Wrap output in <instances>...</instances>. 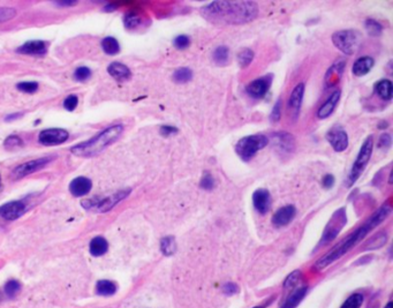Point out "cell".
Returning a JSON list of instances; mask_svg holds the SVG:
<instances>
[{
	"label": "cell",
	"mask_w": 393,
	"mask_h": 308,
	"mask_svg": "<svg viewBox=\"0 0 393 308\" xmlns=\"http://www.w3.org/2000/svg\"><path fill=\"white\" fill-rule=\"evenodd\" d=\"M391 212H392V206L389 202L380 206V208H378L376 212H374L373 215L365 222V223H363V225H361L360 228L352 232L351 234H348L343 242H340L338 245L333 247L329 253L325 254L323 258H321L315 264L316 269L322 270L327 268L328 266H330L331 264H333V262L338 260V258L344 256V255L348 253L352 248H354L358 244H360L362 240L368 236L369 232L375 230L378 225L383 223V222L391 215Z\"/></svg>",
	"instance_id": "obj_2"
},
{
	"label": "cell",
	"mask_w": 393,
	"mask_h": 308,
	"mask_svg": "<svg viewBox=\"0 0 393 308\" xmlns=\"http://www.w3.org/2000/svg\"><path fill=\"white\" fill-rule=\"evenodd\" d=\"M178 128L177 127H173V126H163L160 127V134L163 135V136H170L172 134H177L178 133Z\"/></svg>",
	"instance_id": "obj_49"
},
{
	"label": "cell",
	"mask_w": 393,
	"mask_h": 308,
	"mask_svg": "<svg viewBox=\"0 0 393 308\" xmlns=\"http://www.w3.org/2000/svg\"><path fill=\"white\" fill-rule=\"evenodd\" d=\"M273 144L282 155L291 154L295 149V138L292 134L287 132L273 133Z\"/></svg>",
	"instance_id": "obj_16"
},
{
	"label": "cell",
	"mask_w": 393,
	"mask_h": 308,
	"mask_svg": "<svg viewBox=\"0 0 393 308\" xmlns=\"http://www.w3.org/2000/svg\"><path fill=\"white\" fill-rule=\"evenodd\" d=\"M385 308H392V302H389L387 306H385Z\"/></svg>",
	"instance_id": "obj_54"
},
{
	"label": "cell",
	"mask_w": 393,
	"mask_h": 308,
	"mask_svg": "<svg viewBox=\"0 0 393 308\" xmlns=\"http://www.w3.org/2000/svg\"><path fill=\"white\" fill-rule=\"evenodd\" d=\"M89 250L93 256H102L108 250V242L103 236H95L90 242Z\"/></svg>",
	"instance_id": "obj_24"
},
{
	"label": "cell",
	"mask_w": 393,
	"mask_h": 308,
	"mask_svg": "<svg viewBox=\"0 0 393 308\" xmlns=\"http://www.w3.org/2000/svg\"><path fill=\"white\" fill-rule=\"evenodd\" d=\"M17 54H29V56H44L46 54L47 48L45 42L43 40H29L16 50Z\"/></svg>",
	"instance_id": "obj_20"
},
{
	"label": "cell",
	"mask_w": 393,
	"mask_h": 308,
	"mask_svg": "<svg viewBox=\"0 0 393 308\" xmlns=\"http://www.w3.org/2000/svg\"><path fill=\"white\" fill-rule=\"evenodd\" d=\"M77 104H78V98L76 95H69L68 97H66L65 100H63V108L69 112H73L77 108Z\"/></svg>",
	"instance_id": "obj_45"
},
{
	"label": "cell",
	"mask_w": 393,
	"mask_h": 308,
	"mask_svg": "<svg viewBox=\"0 0 393 308\" xmlns=\"http://www.w3.org/2000/svg\"><path fill=\"white\" fill-rule=\"evenodd\" d=\"M18 117H21V114H9V116H7L6 117V122H13L14 119H16V118H18Z\"/></svg>",
	"instance_id": "obj_52"
},
{
	"label": "cell",
	"mask_w": 393,
	"mask_h": 308,
	"mask_svg": "<svg viewBox=\"0 0 393 308\" xmlns=\"http://www.w3.org/2000/svg\"><path fill=\"white\" fill-rule=\"evenodd\" d=\"M142 24L141 15L135 12H129L123 18V24L127 29H135Z\"/></svg>",
	"instance_id": "obj_35"
},
{
	"label": "cell",
	"mask_w": 393,
	"mask_h": 308,
	"mask_svg": "<svg viewBox=\"0 0 393 308\" xmlns=\"http://www.w3.org/2000/svg\"><path fill=\"white\" fill-rule=\"evenodd\" d=\"M102 48L108 56L118 54L120 52V44L117 40V38L112 36H107L102 40Z\"/></svg>",
	"instance_id": "obj_28"
},
{
	"label": "cell",
	"mask_w": 393,
	"mask_h": 308,
	"mask_svg": "<svg viewBox=\"0 0 393 308\" xmlns=\"http://www.w3.org/2000/svg\"><path fill=\"white\" fill-rule=\"evenodd\" d=\"M5 148L7 149H15V148H21L23 147V141H22L21 138L16 136V135H10L5 140Z\"/></svg>",
	"instance_id": "obj_41"
},
{
	"label": "cell",
	"mask_w": 393,
	"mask_h": 308,
	"mask_svg": "<svg viewBox=\"0 0 393 308\" xmlns=\"http://www.w3.org/2000/svg\"><path fill=\"white\" fill-rule=\"evenodd\" d=\"M332 43L346 56L354 54L361 43V34L353 29L339 30L332 35Z\"/></svg>",
	"instance_id": "obj_6"
},
{
	"label": "cell",
	"mask_w": 393,
	"mask_h": 308,
	"mask_svg": "<svg viewBox=\"0 0 393 308\" xmlns=\"http://www.w3.org/2000/svg\"><path fill=\"white\" fill-rule=\"evenodd\" d=\"M347 223V214L345 208H340L335 212L330 220L328 222L327 228L323 232L322 239L320 240L318 247H323L328 245L329 242H331L332 240L337 238V236L339 234V232L343 230V228L345 226Z\"/></svg>",
	"instance_id": "obj_7"
},
{
	"label": "cell",
	"mask_w": 393,
	"mask_h": 308,
	"mask_svg": "<svg viewBox=\"0 0 393 308\" xmlns=\"http://www.w3.org/2000/svg\"><path fill=\"white\" fill-rule=\"evenodd\" d=\"M254 57H255V54H254L252 48H242L238 54L239 66H240L241 68H246V67H248L250 64H252Z\"/></svg>",
	"instance_id": "obj_32"
},
{
	"label": "cell",
	"mask_w": 393,
	"mask_h": 308,
	"mask_svg": "<svg viewBox=\"0 0 393 308\" xmlns=\"http://www.w3.org/2000/svg\"><path fill=\"white\" fill-rule=\"evenodd\" d=\"M345 62L344 60H339L336 64L330 67L328 70L327 75H325V86L328 88H331L333 86H336L342 78V75L344 73V70H345Z\"/></svg>",
	"instance_id": "obj_21"
},
{
	"label": "cell",
	"mask_w": 393,
	"mask_h": 308,
	"mask_svg": "<svg viewBox=\"0 0 393 308\" xmlns=\"http://www.w3.org/2000/svg\"><path fill=\"white\" fill-rule=\"evenodd\" d=\"M223 290H224V294H227V296H232L234 294H237L238 292V286L233 283H227L223 286Z\"/></svg>",
	"instance_id": "obj_50"
},
{
	"label": "cell",
	"mask_w": 393,
	"mask_h": 308,
	"mask_svg": "<svg viewBox=\"0 0 393 308\" xmlns=\"http://www.w3.org/2000/svg\"><path fill=\"white\" fill-rule=\"evenodd\" d=\"M2 302V292L0 291V302Z\"/></svg>",
	"instance_id": "obj_55"
},
{
	"label": "cell",
	"mask_w": 393,
	"mask_h": 308,
	"mask_svg": "<svg viewBox=\"0 0 393 308\" xmlns=\"http://www.w3.org/2000/svg\"><path fill=\"white\" fill-rule=\"evenodd\" d=\"M253 204L257 212H260L261 215H265V214L269 212L271 206L270 192L265 188H260L254 192Z\"/></svg>",
	"instance_id": "obj_17"
},
{
	"label": "cell",
	"mask_w": 393,
	"mask_h": 308,
	"mask_svg": "<svg viewBox=\"0 0 393 308\" xmlns=\"http://www.w3.org/2000/svg\"><path fill=\"white\" fill-rule=\"evenodd\" d=\"M117 292V284L112 280H102L96 284V294L103 296H113Z\"/></svg>",
	"instance_id": "obj_26"
},
{
	"label": "cell",
	"mask_w": 393,
	"mask_h": 308,
	"mask_svg": "<svg viewBox=\"0 0 393 308\" xmlns=\"http://www.w3.org/2000/svg\"><path fill=\"white\" fill-rule=\"evenodd\" d=\"M54 160V156H48V157H42V158H37L33 160L25 162V163L18 165L15 168V170L13 171V176L15 178H23V176L35 174V172L42 170L51 163L52 160Z\"/></svg>",
	"instance_id": "obj_10"
},
{
	"label": "cell",
	"mask_w": 393,
	"mask_h": 308,
	"mask_svg": "<svg viewBox=\"0 0 393 308\" xmlns=\"http://www.w3.org/2000/svg\"><path fill=\"white\" fill-rule=\"evenodd\" d=\"M91 78V70L85 66H81L76 68L75 73H74V78L78 82H85Z\"/></svg>",
	"instance_id": "obj_39"
},
{
	"label": "cell",
	"mask_w": 393,
	"mask_h": 308,
	"mask_svg": "<svg viewBox=\"0 0 393 308\" xmlns=\"http://www.w3.org/2000/svg\"><path fill=\"white\" fill-rule=\"evenodd\" d=\"M327 140L336 152H342L348 147V135L340 126H335L327 134Z\"/></svg>",
	"instance_id": "obj_13"
},
{
	"label": "cell",
	"mask_w": 393,
	"mask_h": 308,
	"mask_svg": "<svg viewBox=\"0 0 393 308\" xmlns=\"http://www.w3.org/2000/svg\"><path fill=\"white\" fill-rule=\"evenodd\" d=\"M272 80H273V76L271 74L258 78L256 80H254L250 82V84H248V86L246 87V92L248 94V96L252 97V98H255V100L263 98L271 87Z\"/></svg>",
	"instance_id": "obj_11"
},
{
	"label": "cell",
	"mask_w": 393,
	"mask_h": 308,
	"mask_svg": "<svg viewBox=\"0 0 393 308\" xmlns=\"http://www.w3.org/2000/svg\"><path fill=\"white\" fill-rule=\"evenodd\" d=\"M173 44H174V46L178 48V50H185V48H188L189 44H190L189 36L179 35L174 38Z\"/></svg>",
	"instance_id": "obj_43"
},
{
	"label": "cell",
	"mask_w": 393,
	"mask_h": 308,
	"mask_svg": "<svg viewBox=\"0 0 393 308\" xmlns=\"http://www.w3.org/2000/svg\"><path fill=\"white\" fill-rule=\"evenodd\" d=\"M130 192H132V190L127 188V190H119L117 193L110 195V196L102 198V200L96 198V200H93L92 204L89 206V209L90 208L95 209L97 212H106L112 208H114L119 202L125 200V198L130 194Z\"/></svg>",
	"instance_id": "obj_9"
},
{
	"label": "cell",
	"mask_w": 393,
	"mask_h": 308,
	"mask_svg": "<svg viewBox=\"0 0 393 308\" xmlns=\"http://www.w3.org/2000/svg\"><path fill=\"white\" fill-rule=\"evenodd\" d=\"M160 250L166 256H170V255H173L175 253V250H177V242H175L173 236H164L160 240Z\"/></svg>",
	"instance_id": "obj_31"
},
{
	"label": "cell",
	"mask_w": 393,
	"mask_h": 308,
	"mask_svg": "<svg viewBox=\"0 0 393 308\" xmlns=\"http://www.w3.org/2000/svg\"><path fill=\"white\" fill-rule=\"evenodd\" d=\"M307 292V286L299 288L298 290H295L293 294H292L288 298L286 299L285 304H284L282 308H295L299 304H300L301 300L303 299Z\"/></svg>",
	"instance_id": "obj_29"
},
{
	"label": "cell",
	"mask_w": 393,
	"mask_h": 308,
	"mask_svg": "<svg viewBox=\"0 0 393 308\" xmlns=\"http://www.w3.org/2000/svg\"><path fill=\"white\" fill-rule=\"evenodd\" d=\"M260 12L255 2H212L201 7L200 14L213 24L239 26L255 20Z\"/></svg>",
	"instance_id": "obj_1"
},
{
	"label": "cell",
	"mask_w": 393,
	"mask_h": 308,
	"mask_svg": "<svg viewBox=\"0 0 393 308\" xmlns=\"http://www.w3.org/2000/svg\"><path fill=\"white\" fill-rule=\"evenodd\" d=\"M91 187L92 182L90 179L85 178V176H77V178L73 179L72 182H70L69 192L73 196L82 198L90 193Z\"/></svg>",
	"instance_id": "obj_18"
},
{
	"label": "cell",
	"mask_w": 393,
	"mask_h": 308,
	"mask_svg": "<svg viewBox=\"0 0 393 308\" xmlns=\"http://www.w3.org/2000/svg\"><path fill=\"white\" fill-rule=\"evenodd\" d=\"M107 72L112 78H114L118 81H126L132 76V72H130L128 67L118 62L110 64L107 67Z\"/></svg>",
	"instance_id": "obj_23"
},
{
	"label": "cell",
	"mask_w": 393,
	"mask_h": 308,
	"mask_svg": "<svg viewBox=\"0 0 393 308\" xmlns=\"http://www.w3.org/2000/svg\"><path fill=\"white\" fill-rule=\"evenodd\" d=\"M69 138V133L63 128L44 130L38 135L39 144L43 146H58L66 142Z\"/></svg>",
	"instance_id": "obj_12"
},
{
	"label": "cell",
	"mask_w": 393,
	"mask_h": 308,
	"mask_svg": "<svg viewBox=\"0 0 393 308\" xmlns=\"http://www.w3.org/2000/svg\"><path fill=\"white\" fill-rule=\"evenodd\" d=\"M374 65H375L374 58L369 57V56H365V57H360L355 60L353 67H352V72H353L355 76H365L366 74H368L373 70Z\"/></svg>",
	"instance_id": "obj_22"
},
{
	"label": "cell",
	"mask_w": 393,
	"mask_h": 308,
	"mask_svg": "<svg viewBox=\"0 0 393 308\" xmlns=\"http://www.w3.org/2000/svg\"><path fill=\"white\" fill-rule=\"evenodd\" d=\"M255 308H262V307H255Z\"/></svg>",
	"instance_id": "obj_57"
},
{
	"label": "cell",
	"mask_w": 393,
	"mask_h": 308,
	"mask_svg": "<svg viewBox=\"0 0 393 308\" xmlns=\"http://www.w3.org/2000/svg\"><path fill=\"white\" fill-rule=\"evenodd\" d=\"M270 142L267 135L264 134H253L242 138L235 144V152L242 160L248 162L253 158L260 150L264 149Z\"/></svg>",
	"instance_id": "obj_4"
},
{
	"label": "cell",
	"mask_w": 393,
	"mask_h": 308,
	"mask_svg": "<svg viewBox=\"0 0 393 308\" xmlns=\"http://www.w3.org/2000/svg\"><path fill=\"white\" fill-rule=\"evenodd\" d=\"M340 96H342V92L340 90H336L333 92L329 98L325 100V102L322 104V106L318 108L317 111V117L320 119H327L330 117L332 114V112L336 110L337 105L339 103Z\"/></svg>",
	"instance_id": "obj_19"
},
{
	"label": "cell",
	"mask_w": 393,
	"mask_h": 308,
	"mask_svg": "<svg viewBox=\"0 0 393 308\" xmlns=\"http://www.w3.org/2000/svg\"><path fill=\"white\" fill-rule=\"evenodd\" d=\"M388 240V234L387 232L382 231L380 234H377L376 236H374L372 239L369 240L368 242H367V245L365 246V250H375L381 248L382 246L385 245V242H387Z\"/></svg>",
	"instance_id": "obj_30"
},
{
	"label": "cell",
	"mask_w": 393,
	"mask_h": 308,
	"mask_svg": "<svg viewBox=\"0 0 393 308\" xmlns=\"http://www.w3.org/2000/svg\"><path fill=\"white\" fill-rule=\"evenodd\" d=\"M115 8H117V5H114V4H108V5L105 7V10L106 12H113Z\"/></svg>",
	"instance_id": "obj_53"
},
{
	"label": "cell",
	"mask_w": 393,
	"mask_h": 308,
	"mask_svg": "<svg viewBox=\"0 0 393 308\" xmlns=\"http://www.w3.org/2000/svg\"><path fill=\"white\" fill-rule=\"evenodd\" d=\"M322 185H323L325 190L332 188L333 185H335V176H333L332 174L324 176L323 180H322Z\"/></svg>",
	"instance_id": "obj_48"
},
{
	"label": "cell",
	"mask_w": 393,
	"mask_h": 308,
	"mask_svg": "<svg viewBox=\"0 0 393 308\" xmlns=\"http://www.w3.org/2000/svg\"><path fill=\"white\" fill-rule=\"evenodd\" d=\"M27 212V204L23 201H12L0 206V216L6 220H15Z\"/></svg>",
	"instance_id": "obj_14"
},
{
	"label": "cell",
	"mask_w": 393,
	"mask_h": 308,
	"mask_svg": "<svg viewBox=\"0 0 393 308\" xmlns=\"http://www.w3.org/2000/svg\"><path fill=\"white\" fill-rule=\"evenodd\" d=\"M193 78V70L188 67H181L173 73V80L177 84H187Z\"/></svg>",
	"instance_id": "obj_33"
},
{
	"label": "cell",
	"mask_w": 393,
	"mask_h": 308,
	"mask_svg": "<svg viewBox=\"0 0 393 308\" xmlns=\"http://www.w3.org/2000/svg\"><path fill=\"white\" fill-rule=\"evenodd\" d=\"M300 277H301L300 270H295V272H292L291 275H288V277L285 280V283H284V286H285L286 288L294 286V285L299 282V280H300Z\"/></svg>",
	"instance_id": "obj_46"
},
{
	"label": "cell",
	"mask_w": 393,
	"mask_h": 308,
	"mask_svg": "<svg viewBox=\"0 0 393 308\" xmlns=\"http://www.w3.org/2000/svg\"><path fill=\"white\" fill-rule=\"evenodd\" d=\"M200 187L205 190H211L215 188V178H213L210 172H204L203 176H202Z\"/></svg>",
	"instance_id": "obj_38"
},
{
	"label": "cell",
	"mask_w": 393,
	"mask_h": 308,
	"mask_svg": "<svg viewBox=\"0 0 393 308\" xmlns=\"http://www.w3.org/2000/svg\"><path fill=\"white\" fill-rule=\"evenodd\" d=\"M122 132L123 126L121 124L110 126L95 135L90 140L81 142V144L74 146V147L70 149V152H72L73 155L77 157H84V158L97 156L102 152H104L107 147H110L111 144H113L114 142L121 136Z\"/></svg>",
	"instance_id": "obj_3"
},
{
	"label": "cell",
	"mask_w": 393,
	"mask_h": 308,
	"mask_svg": "<svg viewBox=\"0 0 393 308\" xmlns=\"http://www.w3.org/2000/svg\"><path fill=\"white\" fill-rule=\"evenodd\" d=\"M3 290H5V294L8 296V298H15L21 291L20 282H17L16 280H8L5 284V288H3Z\"/></svg>",
	"instance_id": "obj_36"
},
{
	"label": "cell",
	"mask_w": 393,
	"mask_h": 308,
	"mask_svg": "<svg viewBox=\"0 0 393 308\" xmlns=\"http://www.w3.org/2000/svg\"><path fill=\"white\" fill-rule=\"evenodd\" d=\"M15 15H16V10L14 8L1 7V8H0V24H1V22L12 20L13 18H15Z\"/></svg>",
	"instance_id": "obj_44"
},
{
	"label": "cell",
	"mask_w": 393,
	"mask_h": 308,
	"mask_svg": "<svg viewBox=\"0 0 393 308\" xmlns=\"http://www.w3.org/2000/svg\"><path fill=\"white\" fill-rule=\"evenodd\" d=\"M365 27L367 29V32L373 37H378L383 32V26L380 22L374 20V18H367L365 22Z\"/></svg>",
	"instance_id": "obj_34"
},
{
	"label": "cell",
	"mask_w": 393,
	"mask_h": 308,
	"mask_svg": "<svg viewBox=\"0 0 393 308\" xmlns=\"http://www.w3.org/2000/svg\"><path fill=\"white\" fill-rule=\"evenodd\" d=\"M57 4L59 6H73V5H76V2L69 0V2H58Z\"/></svg>",
	"instance_id": "obj_51"
},
{
	"label": "cell",
	"mask_w": 393,
	"mask_h": 308,
	"mask_svg": "<svg viewBox=\"0 0 393 308\" xmlns=\"http://www.w3.org/2000/svg\"><path fill=\"white\" fill-rule=\"evenodd\" d=\"M392 144V138L391 135L389 133H384L380 136V140H378V148L380 149H389Z\"/></svg>",
	"instance_id": "obj_47"
},
{
	"label": "cell",
	"mask_w": 393,
	"mask_h": 308,
	"mask_svg": "<svg viewBox=\"0 0 393 308\" xmlns=\"http://www.w3.org/2000/svg\"><path fill=\"white\" fill-rule=\"evenodd\" d=\"M280 118H282V100H277L276 104L273 105V108L270 114V122H278Z\"/></svg>",
	"instance_id": "obj_42"
},
{
	"label": "cell",
	"mask_w": 393,
	"mask_h": 308,
	"mask_svg": "<svg viewBox=\"0 0 393 308\" xmlns=\"http://www.w3.org/2000/svg\"><path fill=\"white\" fill-rule=\"evenodd\" d=\"M373 150H374V138L370 135V136L367 138L365 142L362 144L360 152H359L357 156V160H355V162L353 163V166L351 168V172L347 176L345 182L346 187L353 186L354 184L358 182V179L360 178L361 174H363V171L366 170L367 165L369 163L370 157L373 155Z\"/></svg>",
	"instance_id": "obj_5"
},
{
	"label": "cell",
	"mask_w": 393,
	"mask_h": 308,
	"mask_svg": "<svg viewBox=\"0 0 393 308\" xmlns=\"http://www.w3.org/2000/svg\"><path fill=\"white\" fill-rule=\"evenodd\" d=\"M0 186H1V176H0Z\"/></svg>",
	"instance_id": "obj_56"
},
{
	"label": "cell",
	"mask_w": 393,
	"mask_h": 308,
	"mask_svg": "<svg viewBox=\"0 0 393 308\" xmlns=\"http://www.w3.org/2000/svg\"><path fill=\"white\" fill-rule=\"evenodd\" d=\"M377 95L384 100H390L392 98V82L388 78L378 81L376 84Z\"/></svg>",
	"instance_id": "obj_27"
},
{
	"label": "cell",
	"mask_w": 393,
	"mask_h": 308,
	"mask_svg": "<svg viewBox=\"0 0 393 308\" xmlns=\"http://www.w3.org/2000/svg\"><path fill=\"white\" fill-rule=\"evenodd\" d=\"M305 89H306V86L303 82L298 84L294 87V89L292 90L290 98H288L287 110H288V114H290L291 117V120L293 122H297L299 119V116H300L303 96H305Z\"/></svg>",
	"instance_id": "obj_8"
},
{
	"label": "cell",
	"mask_w": 393,
	"mask_h": 308,
	"mask_svg": "<svg viewBox=\"0 0 393 308\" xmlns=\"http://www.w3.org/2000/svg\"><path fill=\"white\" fill-rule=\"evenodd\" d=\"M16 88L20 90L22 92H25V94H33L36 92L37 90H38V84L37 82H20V84H17Z\"/></svg>",
	"instance_id": "obj_40"
},
{
	"label": "cell",
	"mask_w": 393,
	"mask_h": 308,
	"mask_svg": "<svg viewBox=\"0 0 393 308\" xmlns=\"http://www.w3.org/2000/svg\"><path fill=\"white\" fill-rule=\"evenodd\" d=\"M297 216V208L293 204L284 206L279 208L272 216V224L277 228L286 226Z\"/></svg>",
	"instance_id": "obj_15"
},
{
	"label": "cell",
	"mask_w": 393,
	"mask_h": 308,
	"mask_svg": "<svg viewBox=\"0 0 393 308\" xmlns=\"http://www.w3.org/2000/svg\"><path fill=\"white\" fill-rule=\"evenodd\" d=\"M362 302H363V296L360 294H355L353 296H351L350 298L344 302L342 308H360Z\"/></svg>",
	"instance_id": "obj_37"
},
{
	"label": "cell",
	"mask_w": 393,
	"mask_h": 308,
	"mask_svg": "<svg viewBox=\"0 0 393 308\" xmlns=\"http://www.w3.org/2000/svg\"><path fill=\"white\" fill-rule=\"evenodd\" d=\"M212 59L216 65H218L220 67L226 66V64L228 62V59H230V48L225 46V45L217 46L212 52Z\"/></svg>",
	"instance_id": "obj_25"
}]
</instances>
